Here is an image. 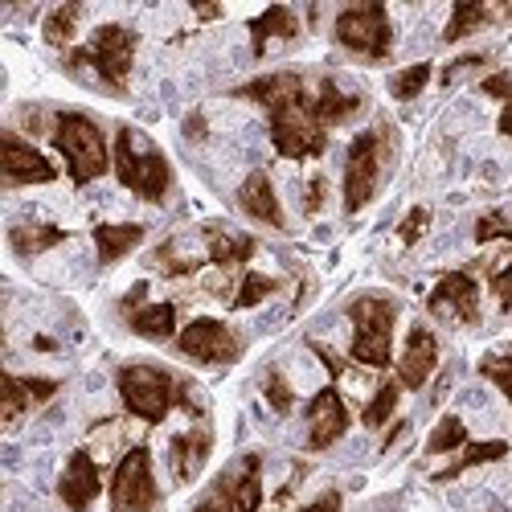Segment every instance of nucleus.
Returning a JSON list of instances; mask_svg holds the SVG:
<instances>
[{"instance_id":"obj_37","label":"nucleus","mask_w":512,"mask_h":512,"mask_svg":"<svg viewBox=\"0 0 512 512\" xmlns=\"http://www.w3.org/2000/svg\"><path fill=\"white\" fill-rule=\"evenodd\" d=\"M426 226H431V209L426 205H414L406 218H402V226H398V238H402V246H414L422 234H426Z\"/></svg>"},{"instance_id":"obj_32","label":"nucleus","mask_w":512,"mask_h":512,"mask_svg":"<svg viewBox=\"0 0 512 512\" xmlns=\"http://www.w3.org/2000/svg\"><path fill=\"white\" fill-rule=\"evenodd\" d=\"M398 398H402V386H398V381H386V386L373 394V402L365 406L361 422H365V426H386V418L398 410Z\"/></svg>"},{"instance_id":"obj_16","label":"nucleus","mask_w":512,"mask_h":512,"mask_svg":"<svg viewBox=\"0 0 512 512\" xmlns=\"http://www.w3.org/2000/svg\"><path fill=\"white\" fill-rule=\"evenodd\" d=\"M238 205H242L246 218L263 222V226H271V230H283V226H287L283 205H279V197H275V185H271V177L263 173V168H254V173L242 181V189H238Z\"/></svg>"},{"instance_id":"obj_22","label":"nucleus","mask_w":512,"mask_h":512,"mask_svg":"<svg viewBox=\"0 0 512 512\" xmlns=\"http://www.w3.org/2000/svg\"><path fill=\"white\" fill-rule=\"evenodd\" d=\"M205 250L213 267H238L254 254V238L250 234H230L222 226H205Z\"/></svg>"},{"instance_id":"obj_21","label":"nucleus","mask_w":512,"mask_h":512,"mask_svg":"<svg viewBox=\"0 0 512 512\" xmlns=\"http://www.w3.org/2000/svg\"><path fill=\"white\" fill-rule=\"evenodd\" d=\"M271 37H283V41L300 37V21H295V13H291L287 5H271L263 17H254V21H250L254 58H263V54H267V41H271Z\"/></svg>"},{"instance_id":"obj_30","label":"nucleus","mask_w":512,"mask_h":512,"mask_svg":"<svg viewBox=\"0 0 512 512\" xmlns=\"http://www.w3.org/2000/svg\"><path fill=\"white\" fill-rule=\"evenodd\" d=\"M463 443H467L463 418H459V414H447V418L435 426V435L426 439V451H431V455H447V451H455V447H463Z\"/></svg>"},{"instance_id":"obj_4","label":"nucleus","mask_w":512,"mask_h":512,"mask_svg":"<svg viewBox=\"0 0 512 512\" xmlns=\"http://www.w3.org/2000/svg\"><path fill=\"white\" fill-rule=\"evenodd\" d=\"M54 148L66 160V173L74 185H91L95 177L107 173V140L99 123L82 111H62L54 123Z\"/></svg>"},{"instance_id":"obj_7","label":"nucleus","mask_w":512,"mask_h":512,"mask_svg":"<svg viewBox=\"0 0 512 512\" xmlns=\"http://www.w3.org/2000/svg\"><path fill=\"white\" fill-rule=\"evenodd\" d=\"M336 41L345 50L381 62L394 46V29H390V13L386 5H353L336 17Z\"/></svg>"},{"instance_id":"obj_29","label":"nucleus","mask_w":512,"mask_h":512,"mask_svg":"<svg viewBox=\"0 0 512 512\" xmlns=\"http://www.w3.org/2000/svg\"><path fill=\"white\" fill-rule=\"evenodd\" d=\"M78 17H82V5H62L46 17V25H41V37L50 41V46H66V41L74 37L78 29Z\"/></svg>"},{"instance_id":"obj_5","label":"nucleus","mask_w":512,"mask_h":512,"mask_svg":"<svg viewBox=\"0 0 512 512\" xmlns=\"http://www.w3.org/2000/svg\"><path fill=\"white\" fill-rule=\"evenodd\" d=\"M349 320H353V361H361L369 369H386L398 304L390 300V295L369 291V295H357V300L349 304Z\"/></svg>"},{"instance_id":"obj_12","label":"nucleus","mask_w":512,"mask_h":512,"mask_svg":"<svg viewBox=\"0 0 512 512\" xmlns=\"http://www.w3.org/2000/svg\"><path fill=\"white\" fill-rule=\"evenodd\" d=\"M0 148H5V181L9 185H50L58 177V168L33 144H25L17 132L0 136Z\"/></svg>"},{"instance_id":"obj_19","label":"nucleus","mask_w":512,"mask_h":512,"mask_svg":"<svg viewBox=\"0 0 512 512\" xmlns=\"http://www.w3.org/2000/svg\"><path fill=\"white\" fill-rule=\"evenodd\" d=\"M209 447H213V435L209 431H185V435H173L168 443V459H173V472L181 484L197 480V472L209 459Z\"/></svg>"},{"instance_id":"obj_13","label":"nucleus","mask_w":512,"mask_h":512,"mask_svg":"<svg viewBox=\"0 0 512 512\" xmlns=\"http://www.w3.org/2000/svg\"><path fill=\"white\" fill-rule=\"evenodd\" d=\"M103 492V476H99V463L87 451H74L66 459V472L58 480V496L70 512H87L95 504V496Z\"/></svg>"},{"instance_id":"obj_43","label":"nucleus","mask_w":512,"mask_h":512,"mask_svg":"<svg viewBox=\"0 0 512 512\" xmlns=\"http://www.w3.org/2000/svg\"><path fill=\"white\" fill-rule=\"evenodd\" d=\"M320 205H324V177H312V185H308V205H304V209L316 213Z\"/></svg>"},{"instance_id":"obj_27","label":"nucleus","mask_w":512,"mask_h":512,"mask_svg":"<svg viewBox=\"0 0 512 512\" xmlns=\"http://www.w3.org/2000/svg\"><path fill=\"white\" fill-rule=\"evenodd\" d=\"M504 455H508V443H500V439H492V443H467V451H463L451 467H443L435 480H439V484H443V480H455V476L467 472V467H480V463H492V459H504Z\"/></svg>"},{"instance_id":"obj_40","label":"nucleus","mask_w":512,"mask_h":512,"mask_svg":"<svg viewBox=\"0 0 512 512\" xmlns=\"http://www.w3.org/2000/svg\"><path fill=\"white\" fill-rule=\"evenodd\" d=\"M300 512H340V492H324L320 500H312V504H304Z\"/></svg>"},{"instance_id":"obj_20","label":"nucleus","mask_w":512,"mask_h":512,"mask_svg":"<svg viewBox=\"0 0 512 512\" xmlns=\"http://www.w3.org/2000/svg\"><path fill=\"white\" fill-rule=\"evenodd\" d=\"M295 91H304V78L295 74V70H279V74H263V78L246 82V87H238L234 95H238V99H250V103H263V107L271 111L279 99H287V95H295Z\"/></svg>"},{"instance_id":"obj_14","label":"nucleus","mask_w":512,"mask_h":512,"mask_svg":"<svg viewBox=\"0 0 512 512\" xmlns=\"http://www.w3.org/2000/svg\"><path fill=\"white\" fill-rule=\"evenodd\" d=\"M345 431H349L345 398H340V394L328 386V390H320V394L308 402V447H312V451H324V447H332Z\"/></svg>"},{"instance_id":"obj_45","label":"nucleus","mask_w":512,"mask_h":512,"mask_svg":"<svg viewBox=\"0 0 512 512\" xmlns=\"http://www.w3.org/2000/svg\"><path fill=\"white\" fill-rule=\"evenodd\" d=\"M496 127H500V136H512V99L504 103V111H500V123H496Z\"/></svg>"},{"instance_id":"obj_15","label":"nucleus","mask_w":512,"mask_h":512,"mask_svg":"<svg viewBox=\"0 0 512 512\" xmlns=\"http://www.w3.org/2000/svg\"><path fill=\"white\" fill-rule=\"evenodd\" d=\"M439 365V340L431 328H422L414 324L410 336H406V349H402V361H398V386L406 390H422L426 386V377L435 373Z\"/></svg>"},{"instance_id":"obj_23","label":"nucleus","mask_w":512,"mask_h":512,"mask_svg":"<svg viewBox=\"0 0 512 512\" xmlns=\"http://www.w3.org/2000/svg\"><path fill=\"white\" fill-rule=\"evenodd\" d=\"M144 242V226L140 222H123V226H95V250H99V263L111 267L119 263L123 254H132Z\"/></svg>"},{"instance_id":"obj_41","label":"nucleus","mask_w":512,"mask_h":512,"mask_svg":"<svg viewBox=\"0 0 512 512\" xmlns=\"http://www.w3.org/2000/svg\"><path fill=\"white\" fill-rule=\"evenodd\" d=\"M193 512H238V508H234V504H230V500H226L222 492H213V496H209L205 504H197Z\"/></svg>"},{"instance_id":"obj_44","label":"nucleus","mask_w":512,"mask_h":512,"mask_svg":"<svg viewBox=\"0 0 512 512\" xmlns=\"http://www.w3.org/2000/svg\"><path fill=\"white\" fill-rule=\"evenodd\" d=\"M480 62H484V58H476V54H472V58H459V62H451V66H447V74H443V78L451 82L459 70H472V66H480Z\"/></svg>"},{"instance_id":"obj_24","label":"nucleus","mask_w":512,"mask_h":512,"mask_svg":"<svg viewBox=\"0 0 512 512\" xmlns=\"http://www.w3.org/2000/svg\"><path fill=\"white\" fill-rule=\"evenodd\" d=\"M361 103H365L361 95L340 91V82H336V78H324V82H320V95H316V115H320L324 127H332V123L353 119V115L361 111Z\"/></svg>"},{"instance_id":"obj_47","label":"nucleus","mask_w":512,"mask_h":512,"mask_svg":"<svg viewBox=\"0 0 512 512\" xmlns=\"http://www.w3.org/2000/svg\"><path fill=\"white\" fill-rule=\"evenodd\" d=\"M222 9L218 5H197V17H205V21H213V17H218Z\"/></svg>"},{"instance_id":"obj_26","label":"nucleus","mask_w":512,"mask_h":512,"mask_svg":"<svg viewBox=\"0 0 512 512\" xmlns=\"http://www.w3.org/2000/svg\"><path fill=\"white\" fill-rule=\"evenodd\" d=\"M127 324H132L136 336L144 340H168L177 328V304H148V308H136L132 316H127Z\"/></svg>"},{"instance_id":"obj_42","label":"nucleus","mask_w":512,"mask_h":512,"mask_svg":"<svg viewBox=\"0 0 512 512\" xmlns=\"http://www.w3.org/2000/svg\"><path fill=\"white\" fill-rule=\"evenodd\" d=\"M312 349H316V357L328 365V373H332V377H340V373H345V361H340L332 349H324V345H312Z\"/></svg>"},{"instance_id":"obj_34","label":"nucleus","mask_w":512,"mask_h":512,"mask_svg":"<svg viewBox=\"0 0 512 512\" xmlns=\"http://www.w3.org/2000/svg\"><path fill=\"white\" fill-rule=\"evenodd\" d=\"M496 238H512V205H500L476 222V242H496Z\"/></svg>"},{"instance_id":"obj_6","label":"nucleus","mask_w":512,"mask_h":512,"mask_svg":"<svg viewBox=\"0 0 512 512\" xmlns=\"http://www.w3.org/2000/svg\"><path fill=\"white\" fill-rule=\"evenodd\" d=\"M115 386H119L123 406L144 422H164L168 410L177 406V390H181L177 377L160 365H123Z\"/></svg>"},{"instance_id":"obj_25","label":"nucleus","mask_w":512,"mask_h":512,"mask_svg":"<svg viewBox=\"0 0 512 512\" xmlns=\"http://www.w3.org/2000/svg\"><path fill=\"white\" fill-rule=\"evenodd\" d=\"M62 242H66V230L58 226H13L9 230V246L17 259H37V254H46Z\"/></svg>"},{"instance_id":"obj_1","label":"nucleus","mask_w":512,"mask_h":512,"mask_svg":"<svg viewBox=\"0 0 512 512\" xmlns=\"http://www.w3.org/2000/svg\"><path fill=\"white\" fill-rule=\"evenodd\" d=\"M115 177L123 189H132L144 201H164L168 185H173V168H168L164 152L136 127H119L115 132Z\"/></svg>"},{"instance_id":"obj_36","label":"nucleus","mask_w":512,"mask_h":512,"mask_svg":"<svg viewBox=\"0 0 512 512\" xmlns=\"http://www.w3.org/2000/svg\"><path fill=\"white\" fill-rule=\"evenodd\" d=\"M480 373H484L488 381H496V386L504 390V398L512 402V353H508V357H484V361H480Z\"/></svg>"},{"instance_id":"obj_28","label":"nucleus","mask_w":512,"mask_h":512,"mask_svg":"<svg viewBox=\"0 0 512 512\" xmlns=\"http://www.w3.org/2000/svg\"><path fill=\"white\" fill-rule=\"evenodd\" d=\"M488 21H492V9L476 5V0H459V5L451 9L447 29H443V41H459V37L476 33V29H480V25H488Z\"/></svg>"},{"instance_id":"obj_46","label":"nucleus","mask_w":512,"mask_h":512,"mask_svg":"<svg viewBox=\"0 0 512 512\" xmlns=\"http://www.w3.org/2000/svg\"><path fill=\"white\" fill-rule=\"evenodd\" d=\"M201 127H205V123H201V115H189V123H185V132H189L193 140L201 136Z\"/></svg>"},{"instance_id":"obj_2","label":"nucleus","mask_w":512,"mask_h":512,"mask_svg":"<svg viewBox=\"0 0 512 512\" xmlns=\"http://www.w3.org/2000/svg\"><path fill=\"white\" fill-rule=\"evenodd\" d=\"M271 144L287 160H308L328 148V132L316 115V99H308V91H295L271 107Z\"/></svg>"},{"instance_id":"obj_38","label":"nucleus","mask_w":512,"mask_h":512,"mask_svg":"<svg viewBox=\"0 0 512 512\" xmlns=\"http://www.w3.org/2000/svg\"><path fill=\"white\" fill-rule=\"evenodd\" d=\"M492 291H496V300H500L504 308L512 304V259H508V267H504V271H496V275H492Z\"/></svg>"},{"instance_id":"obj_31","label":"nucleus","mask_w":512,"mask_h":512,"mask_svg":"<svg viewBox=\"0 0 512 512\" xmlns=\"http://www.w3.org/2000/svg\"><path fill=\"white\" fill-rule=\"evenodd\" d=\"M426 82H431V62L406 66L402 74H394V78H390V95H394V99H402V103H406V99H418Z\"/></svg>"},{"instance_id":"obj_18","label":"nucleus","mask_w":512,"mask_h":512,"mask_svg":"<svg viewBox=\"0 0 512 512\" xmlns=\"http://www.w3.org/2000/svg\"><path fill=\"white\" fill-rule=\"evenodd\" d=\"M58 394V381L54 377H5V426H13L29 406H41Z\"/></svg>"},{"instance_id":"obj_3","label":"nucleus","mask_w":512,"mask_h":512,"mask_svg":"<svg viewBox=\"0 0 512 512\" xmlns=\"http://www.w3.org/2000/svg\"><path fill=\"white\" fill-rule=\"evenodd\" d=\"M132 62H136V33L127 29V25H99L87 46L74 50L66 58V70L91 66L107 91L123 95L127 91V78H132Z\"/></svg>"},{"instance_id":"obj_11","label":"nucleus","mask_w":512,"mask_h":512,"mask_svg":"<svg viewBox=\"0 0 512 512\" xmlns=\"http://www.w3.org/2000/svg\"><path fill=\"white\" fill-rule=\"evenodd\" d=\"M426 308H431L439 320H451V324H476L480 320V291H476V279L467 271H447L431 300H426Z\"/></svg>"},{"instance_id":"obj_8","label":"nucleus","mask_w":512,"mask_h":512,"mask_svg":"<svg viewBox=\"0 0 512 512\" xmlns=\"http://www.w3.org/2000/svg\"><path fill=\"white\" fill-rule=\"evenodd\" d=\"M381 160H386V127L361 132L349 144V160H345V209L349 213H357L373 201L377 181H381Z\"/></svg>"},{"instance_id":"obj_35","label":"nucleus","mask_w":512,"mask_h":512,"mask_svg":"<svg viewBox=\"0 0 512 512\" xmlns=\"http://www.w3.org/2000/svg\"><path fill=\"white\" fill-rule=\"evenodd\" d=\"M263 394H267V402H271V410H275V414H287V410H291V402H295V394H291V386H287V377H283L279 369H271V373H267Z\"/></svg>"},{"instance_id":"obj_39","label":"nucleus","mask_w":512,"mask_h":512,"mask_svg":"<svg viewBox=\"0 0 512 512\" xmlns=\"http://www.w3.org/2000/svg\"><path fill=\"white\" fill-rule=\"evenodd\" d=\"M484 95H492V99H512V78L508 74H488L484 78Z\"/></svg>"},{"instance_id":"obj_9","label":"nucleus","mask_w":512,"mask_h":512,"mask_svg":"<svg viewBox=\"0 0 512 512\" xmlns=\"http://www.w3.org/2000/svg\"><path fill=\"white\" fill-rule=\"evenodd\" d=\"M156 508V476L148 447H132L111 480V512H152Z\"/></svg>"},{"instance_id":"obj_17","label":"nucleus","mask_w":512,"mask_h":512,"mask_svg":"<svg viewBox=\"0 0 512 512\" xmlns=\"http://www.w3.org/2000/svg\"><path fill=\"white\" fill-rule=\"evenodd\" d=\"M218 492L238 512H259L263 508V455H242V467L218 484Z\"/></svg>"},{"instance_id":"obj_10","label":"nucleus","mask_w":512,"mask_h":512,"mask_svg":"<svg viewBox=\"0 0 512 512\" xmlns=\"http://www.w3.org/2000/svg\"><path fill=\"white\" fill-rule=\"evenodd\" d=\"M177 349L201 365H230L242 357V340L222 320H193L177 336Z\"/></svg>"},{"instance_id":"obj_33","label":"nucleus","mask_w":512,"mask_h":512,"mask_svg":"<svg viewBox=\"0 0 512 512\" xmlns=\"http://www.w3.org/2000/svg\"><path fill=\"white\" fill-rule=\"evenodd\" d=\"M275 287H279V279L259 275V271H246V275H242V287H238V295H234V308H254V304H263Z\"/></svg>"}]
</instances>
